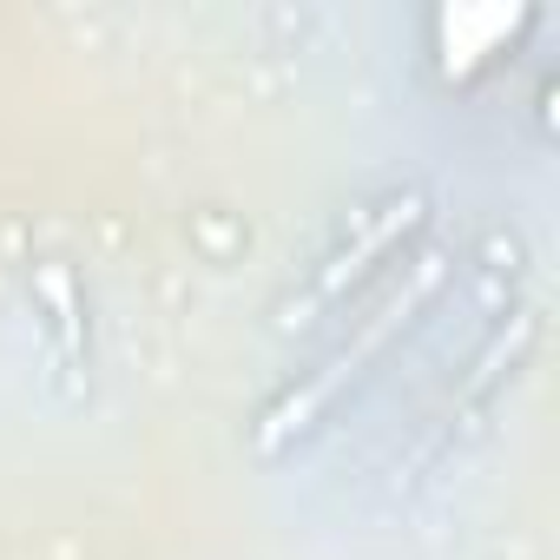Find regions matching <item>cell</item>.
<instances>
[{"mask_svg": "<svg viewBox=\"0 0 560 560\" xmlns=\"http://www.w3.org/2000/svg\"><path fill=\"white\" fill-rule=\"evenodd\" d=\"M521 27H527V8H442V14H435L442 73L468 80V73H475L488 54H501Z\"/></svg>", "mask_w": 560, "mask_h": 560, "instance_id": "obj_1", "label": "cell"}]
</instances>
